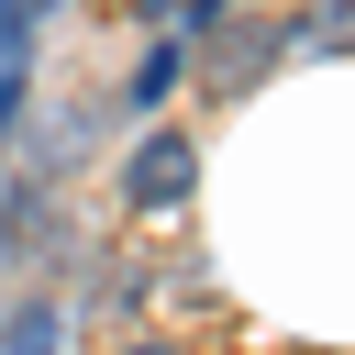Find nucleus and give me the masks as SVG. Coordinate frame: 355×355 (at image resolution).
Here are the masks:
<instances>
[{"label":"nucleus","mask_w":355,"mask_h":355,"mask_svg":"<svg viewBox=\"0 0 355 355\" xmlns=\"http://www.w3.org/2000/svg\"><path fill=\"white\" fill-rule=\"evenodd\" d=\"M189 178H200V144H189V133H166V122L122 155V200H133V211H178V200H189Z\"/></svg>","instance_id":"f03ea898"},{"label":"nucleus","mask_w":355,"mask_h":355,"mask_svg":"<svg viewBox=\"0 0 355 355\" xmlns=\"http://www.w3.org/2000/svg\"><path fill=\"white\" fill-rule=\"evenodd\" d=\"M277 55H288V22H222V33H200V44H189V67H200V89H211V100H244Z\"/></svg>","instance_id":"f257e3e1"},{"label":"nucleus","mask_w":355,"mask_h":355,"mask_svg":"<svg viewBox=\"0 0 355 355\" xmlns=\"http://www.w3.org/2000/svg\"><path fill=\"white\" fill-rule=\"evenodd\" d=\"M22 111H33V78H22V55H11V67H0V144H11Z\"/></svg>","instance_id":"0eeeda50"},{"label":"nucleus","mask_w":355,"mask_h":355,"mask_svg":"<svg viewBox=\"0 0 355 355\" xmlns=\"http://www.w3.org/2000/svg\"><path fill=\"white\" fill-rule=\"evenodd\" d=\"M178 78H189V44H155V55L133 67V89H122V100H133V111H155V100H166Z\"/></svg>","instance_id":"20e7f679"},{"label":"nucleus","mask_w":355,"mask_h":355,"mask_svg":"<svg viewBox=\"0 0 355 355\" xmlns=\"http://www.w3.org/2000/svg\"><path fill=\"white\" fill-rule=\"evenodd\" d=\"M0 244H11V255H55V189H44L33 166L0 189Z\"/></svg>","instance_id":"7ed1b4c3"},{"label":"nucleus","mask_w":355,"mask_h":355,"mask_svg":"<svg viewBox=\"0 0 355 355\" xmlns=\"http://www.w3.org/2000/svg\"><path fill=\"white\" fill-rule=\"evenodd\" d=\"M122 355H178V344H166V333H133V344H122Z\"/></svg>","instance_id":"1a4fd4ad"},{"label":"nucleus","mask_w":355,"mask_h":355,"mask_svg":"<svg viewBox=\"0 0 355 355\" xmlns=\"http://www.w3.org/2000/svg\"><path fill=\"white\" fill-rule=\"evenodd\" d=\"M288 44H355V0H311L288 22Z\"/></svg>","instance_id":"39448f33"},{"label":"nucleus","mask_w":355,"mask_h":355,"mask_svg":"<svg viewBox=\"0 0 355 355\" xmlns=\"http://www.w3.org/2000/svg\"><path fill=\"white\" fill-rule=\"evenodd\" d=\"M33 11H44V0H0V55H22V33H33Z\"/></svg>","instance_id":"6e6552de"},{"label":"nucleus","mask_w":355,"mask_h":355,"mask_svg":"<svg viewBox=\"0 0 355 355\" xmlns=\"http://www.w3.org/2000/svg\"><path fill=\"white\" fill-rule=\"evenodd\" d=\"M0 355H55V311L33 300V311H11V333H0Z\"/></svg>","instance_id":"423d86ee"}]
</instances>
